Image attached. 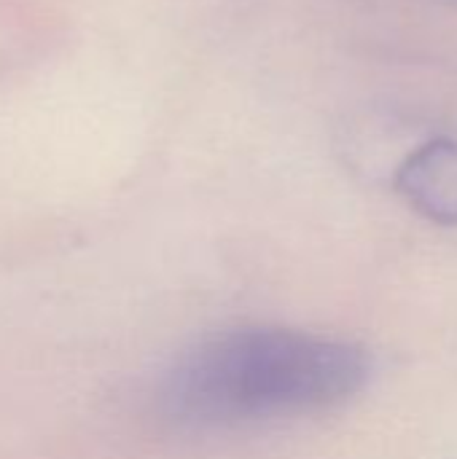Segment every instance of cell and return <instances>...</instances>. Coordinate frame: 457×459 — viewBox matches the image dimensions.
Masks as SVG:
<instances>
[{
  "label": "cell",
  "instance_id": "cell-2",
  "mask_svg": "<svg viewBox=\"0 0 457 459\" xmlns=\"http://www.w3.org/2000/svg\"><path fill=\"white\" fill-rule=\"evenodd\" d=\"M396 188L428 221L457 226V143L431 140L420 145L399 167Z\"/></svg>",
  "mask_w": 457,
  "mask_h": 459
},
{
  "label": "cell",
  "instance_id": "cell-1",
  "mask_svg": "<svg viewBox=\"0 0 457 459\" xmlns=\"http://www.w3.org/2000/svg\"><path fill=\"white\" fill-rule=\"evenodd\" d=\"M372 377L364 347L321 333L245 325L189 350L159 385L162 414L180 428H237L353 401Z\"/></svg>",
  "mask_w": 457,
  "mask_h": 459
}]
</instances>
